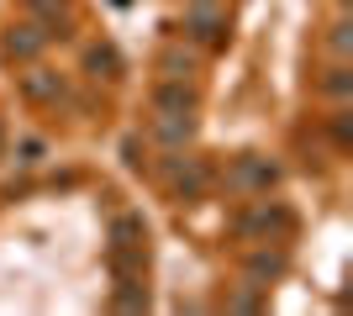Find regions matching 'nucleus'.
<instances>
[{
	"instance_id": "f257e3e1",
	"label": "nucleus",
	"mask_w": 353,
	"mask_h": 316,
	"mask_svg": "<svg viewBox=\"0 0 353 316\" xmlns=\"http://www.w3.org/2000/svg\"><path fill=\"white\" fill-rule=\"evenodd\" d=\"M185 32H190L195 43L216 48L221 32H227V6H221V0H190V11H185Z\"/></svg>"
},
{
	"instance_id": "f03ea898",
	"label": "nucleus",
	"mask_w": 353,
	"mask_h": 316,
	"mask_svg": "<svg viewBox=\"0 0 353 316\" xmlns=\"http://www.w3.org/2000/svg\"><path fill=\"white\" fill-rule=\"evenodd\" d=\"M280 185V169L269 164V158H259V153H243L232 169V190L237 196H269Z\"/></svg>"
},
{
	"instance_id": "7ed1b4c3",
	"label": "nucleus",
	"mask_w": 353,
	"mask_h": 316,
	"mask_svg": "<svg viewBox=\"0 0 353 316\" xmlns=\"http://www.w3.org/2000/svg\"><path fill=\"white\" fill-rule=\"evenodd\" d=\"M153 111H169V116H195V90H190V79H159V85H153Z\"/></svg>"
},
{
	"instance_id": "20e7f679",
	"label": "nucleus",
	"mask_w": 353,
	"mask_h": 316,
	"mask_svg": "<svg viewBox=\"0 0 353 316\" xmlns=\"http://www.w3.org/2000/svg\"><path fill=\"white\" fill-rule=\"evenodd\" d=\"M43 48H48V32H43V27H32V21H27V27L6 32V43H0V53H6L11 63H32L37 53H43Z\"/></svg>"
},
{
	"instance_id": "39448f33",
	"label": "nucleus",
	"mask_w": 353,
	"mask_h": 316,
	"mask_svg": "<svg viewBox=\"0 0 353 316\" xmlns=\"http://www.w3.org/2000/svg\"><path fill=\"white\" fill-rule=\"evenodd\" d=\"M153 137L163 148H185L195 137V116H169V111H153Z\"/></svg>"
},
{
	"instance_id": "423d86ee",
	"label": "nucleus",
	"mask_w": 353,
	"mask_h": 316,
	"mask_svg": "<svg viewBox=\"0 0 353 316\" xmlns=\"http://www.w3.org/2000/svg\"><path fill=\"white\" fill-rule=\"evenodd\" d=\"M285 264H290V258H285V248H274V253H269V248L248 253V280H253V290H269V280H280Z\"/></svg>"
},
{
	"instance_id": "0eeeda50",
	"label": "nucleus",
	"mask_w": 353,
	"mask_h": 316,
	"mask_svg": "<svg viewBox=\"0 0 353 316\" xmlns=\"http://www.w3.org/2000/svg\"><path fill=\"white\" fill-rule=\"evenodd\" d=\"M190 74H195V53L179 48V43H169L159 53V79H190Z\"/></svg>"
},
{
	"instance_id": "6e6552de",
	"label": "nucleus",
	"mask_w": 353,
	"mask_h": 316,
	"mask_svg": "<svg viewBox=\"0 0 353 316\" xmlns=\"http://www.w3.org/2000/svg\"><path fill=\"white\" fill-rule=\"evenodd\" d=\"M21 95H27V101H37V105H48V101H59V95H63V85H59V74L32 69V74H21Z\"/></svg>"
},
{
	"instance_id": "1a4fd4ad",
	"label": "nucleus",
	"mask_w": 353,
	"mask_h": 316,
	"mask_svg": "<svg viewBox=\"0 0 353 316\" xmlns=\"http://www.w3.org/2000/svg\"><path fill=\"white\" fill-rule=\"evenodd\" d=\"M85 63H90V74H95V79H117L121 74V53H117V48H90V53H85Z\"/></svg>"
},
{
	"instance_id": "9d476101",
	"label": "nucleus",
	"mask_w": 353,
	"mask_h": 316,
	"mask_svg": "<svg viewBox=\"0 0 353 316\" xmlns=\"http://www.w3.org/2000/svg\"><path fill=\"white\" fill-rule=\"evenodd\" d=\"M322 95H332V101H348L353 95V74H348V63H332L322 74Z\"/></svg>"
},
{
	"instance_id": "9b49d317",
	"label": "nucleus",
	"mask_w": 353,
	"mask_h": 316,
	"mask_svg": "<svg viewBox=\"0 0 353 316\" xmlns=\"http://www.w3.org/2000/svg\"><path fill=\"white\" fill-rule=\"evenodd\" d=\"M117 295H111V306H117V311H143L148 306V290H137V280H117Z\"/></svg>"
},
{
	"instance_id": "f8f14e48",
	"label": "nucleus",
	"mask_w": 353,
	"mask_h": 316,
	"mask_svg": "<svg viewBox=\"0 0 353 316\" xmlns=\"http://www.w3.org/2000/svg\"><path fill=\"white\" fill-rule=\"evenodd\" d=\"M43 143H37V137H27V143H21V148H16V164H21V169H32V164H43Z\"/></svg>"
},
{
	"instance_id": "ddd939ff",
	"label": "nucleus",
	"mask_w": 353,
	"mask_h": 316,
	"mask_svg": "<svg viewBox=\"0 0 353 316\" xmlns=\"http://www.w3.org/2000/svg\"><path fill=\"white\" fill-rule=\"evenodd\" d=\"M332 143H338V148H348V143H353V121H348V111H338V116H332Z\"/></svg>"
},
{
	"instance_id": "4468645a",
	"label": "nucleus",
	"mask_w": 353,
	"mask_h": 316,
	"mask_svg": "<svg viewBox=\"0 0 353 316\" xmlns=\"http://www.w3.org/2000/svg\"><path fill=\"white\" fill-rule=\"evenodd\" d=\"M27 11L32 16H63V11H69V0H27Z\"/></svg>"
},
{
	"instance_id": "2eb2a0df",
	"label": "nucleus",
	"mask_w": 353,
	"mask_h": 316,
	"mask_svg": "<svg viewBox=\"0 0 353 316\" xmlns=\"http://www.w3.org/2000/svg\"><path fill=\"white\" fill-rule=\"evenodd\" d=\"M348 48H353V32H348V21H338V27H332V53L348 59Z\"/></svg>"
},
{
	"instance_id": "dca6fc26",
	"label": "nucleus",
	"mask_w": 353,
	"mask_h": 316,
	"mask_svg": "<svg viewBox=\"0 0 353 316\" xmlns=\"http://www.w3.org/2000/svg\"><path fill=\"white\" fill-rule=\"evenodd\" d=\"M259 306H264L259 295H237V301H232V311H259Z\"/></svg>"
}]
</instances>
